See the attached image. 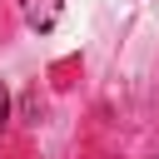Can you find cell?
Segmentation results:
<instances>
[{
    "label": "cell",
    "mask_w": 159,
    "mask_h": 159,
    "mask_svg": "<svg viewBox=\"0 0 159 159\" xmlns=\"http://www.w3.org/2000/svg\"><path fill=\"white\" fill-rule=\"evenodd\" d=\"M5 119H10V89L0 84V134H5Z\"/></svg>",
    "instance_id": "2"
},
{
    "label": "cell",
    "mask_w": 159,
    "mask_h": 159,
    "mask_svg": "<svg viewBox=\"0 0 159 159\" xmlns=\"http://www.w3.org/2000/svg\"><path fill=\"white\" fill-rule=\"evenodd\" d=\"M20 5H25V25H30V30H40V35H45V30H55V25H60V15H65V0H20Z\"/></svg>",
    "instance_id": "1"
}]
</instances>
